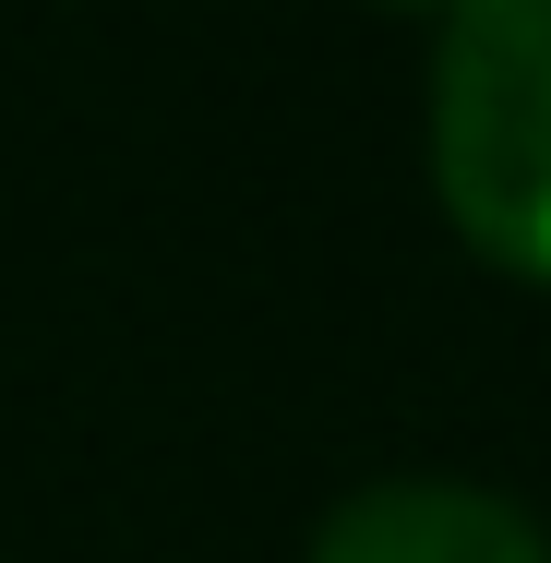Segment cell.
Instances as JSON below:
<instances>
[{
  "instance_id": "obj_1",
  "label": "cell",
  "mask_w": 551,
  "mask_h": 563,
  "mask_svg": "<svg viewBox=\"0 0 551 563\" xmlns=\"http://www.w3.org/2000/svg\"><path fill=\"white\" fill-rule=\"evenodd\" d=\"M432 180L492 264L551 276V0H467L443 24Z\"/></svg>"
},
{
  "instance_id": "obj_2",
  "label": "cell",
  "mask_w": 551,
  "mask_h": 563,
  "mask_svg": "<svg viewBox=\"0 0 551 563\" xmlns=\"http://www.w3.org/2000/svg\"><path fill=\"white\" fill-rule=\"evenodd\" d=\"M312 563H551V540L516 492L420 467V479H360L312 528Z\"/></svg>"
}]
</instances>
